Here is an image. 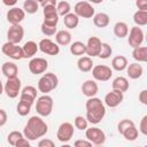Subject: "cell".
<instances>
[{
	"label": "cell",
	"instance_id": "9c48e42d",
	"mask_svg": "<svg viewBox=\"0 0 147 147\" xmlns=\"http://www.w3.org/2000/svg\"><path fill=\"white\" fill-rule=\"evenodd\" d=\"M1 52L6 56H8L13 60H22L23 59V51H22V47L18 46V44H13V42L6 41L1 47Z\"/></svg>",
	"mask_w": 147,
	"mask_h": 147
},
{
	"label": "cell",
	"instance_id": "681fc988",
	"mask_svg": "<svg viewBox=\"0 0 147 147\" xmlns=\"http://www.w3.org/2000/svg\"><path fill=\"white\" fill-rule=\"evenodd\" d=\"M139 101L142 103V105H147V90H142L140 93H139Z\"/></svg>",
	"mask_w": 147,
	"mask_h": 147
},
{
	"label": "cell",
	"instance_id": "d6a6232c",
	"mask_svg": "<svg viewBox=\"0 0 147 147\" xmlns=\"http://www.w3.org/2000/svg\"><path fill=\"white\" fill-rule=\"evenodd\" d=\"M133 22L137 26H145L147 24V10H137L133 14Z\"/></svg>",
	"mask_w": 147,
	"mask_h": 147
},
{
	"label": "cell",
	"instance_id": "8992f818",
	"mask_svg": "<svg viewBox=\"0 0 147 147\" xmlns=\"http://www.w3.org/2000/svg\"><path fill=\"white\" fill-rule=\"evenodd\" d=\"M85 136H86V139L88 141H91L93 145H96V146L103 145L105 141H106V134H105V132L101 129L96 127V126L87 127L85 130Z\"/></svg>",
	"mask_w": 147,
	"mask_h": 147
},
{
	"label": "cell",
	"instance_id": "ba28073f",
	"mask_svg": "<svg viewBox=\"0 0 147 147\" xmlns=\"http://www.w3.org/2000/svg\"><path fill=\"white\" fill-rule=\"evenodd\" d=\"M74 13L78 17L83 18H91L95 14V9L88 1H79L74 7Z\"/></svg>",
	"mask_w": 147,
	"mask_h": 147
},
{
	"label": "cell",
	"instance_id": "30bf717a",
	"mask_svg": "<svg viewBox=\"0 0 147 147\" xmlns=\"http://www.w3.org/2000/svg\"><path fill=\"white\" fill-rule=\"evenodd\" d=\"M74 132H75L74 125L69 122H63V123L60 124V126L57 129L56 138L61 142H68L74 137Z\"/></svg>",
	"mask_w": 147,
	"mask_h": 147
},
{
	"label": "cell",
	"instance_id": "277c9868",
	"mask_svg": "<svg viewBox=\"0 0 147 147\" xmlns=\"http://www.w3.org/2000/svg\"><path fill=\"white\" fill-rule=\"evenodd\" d=\"M53 105H54L53 98L49 96L48 94H42L36 101V111L39 116L47 117L53 111Z\"/></svg>",
	"mask_w": 147,
	"mask_h": 147
},
{
	"label": "cell",
	"instance_id": "9f6ffc18",
	"mask_svg": "<svg viewBox=\"0 0 147 147\" xmlns=\"http://www.w3.org/2000/svg\"><path fill=\"white\" fill-rule=\"evenodd\" d=\"M111 1H116V0H111Z\"/></svg>",
	"mask_w": 147,
	"mask_h": 147
},
{
	"label": "cell",
	"instance_id": "db71d44e",
	"mask_svg": "<svg viewBox=\"0 0 147 147\" xmlns=\"http://www.w3.org/2000/svg\"><path fill=\"white\" fill-rule=\"evenodd\" d=\"M3 93V85H2V83H0V95Z\"/></svg>",
	"mask_w": 147,
	"mask_h": 147
},
{
	"label": "cell",
	"instance_id": "6f0895ef",
	"mask_svg": "<svg viewBox=\"0 0 147 147\" xmlns=\"http://www.w3.org/2000/svg\"><path fill=\"white\" fill-rule=\"evenodd\" d=\"M0 83H1V79H0Z\"/></svg>",
	"mask_w": 147,
	"mask_h": 147
},
{
	"label": "cell",
	"instance_id": "1f68e13d",
	"mask_svg": "<svg viewBox=\"0 0 147 147\" xmlns=\"http://www.w3.org/2000/svg\"><path fill=\"white\" fill-rule=\"evenodd\" d=\"M70 53L76 56H82L86 53V45L82 41H74L70 45Z\"/></svg>",
	"mask_w": 147,
	"mask_h": 147
},
{
	"label": "cell",
	"instance_id": "83f0119b",
	"mask_svg": "<svg viewBox=\"0 0 147 147\" xmlns=\"http://www.w3.org/2000/svg\"><path fill=\"white\" fill-rule=\"evenodd\" d=\"M111 87L114 90H118V91L124 93L129 90V80L125 77H122V76L116 77L111 83Z\"/></svg>",
	"mask_w": 147,
	"mask_h": 147
},
{
	"label": "cell",
	"instance_id": "7a4b0ae2",
	"mask_svg": "<svg viewBox=\"0 0 147 147\" xmlns=\"http://www.w3.org/2000/svg\"><path fill=\"white\" fill-rule=\"evenodd\" d=\"M86 119L91 124H99L105 115H106V107L105 103L101 101V99L92 96L88 98L86 101Z\"/></svg>",
	"mask_w": 147,
	"mask_h": 147
},
{
	"label": "cell",
	"instance_id": "ffe728a7",
	"mask_svg": "<svg viewBox=\"0 0 147 147\" xmlns=\"http://www.w3.org/2000/svg\"><path fill=\"white\" fill-rule=\"evenodd\" d=\"M99 91V86L98 84L95 83V80H92V79H87L83 83L82 85V92L85 96L87 98H92V96H95V94L98 93Z\"/></svg>",
	"mask_w": 147,
	"mask_h": 147
},
{
	"label": "cell",
	"instance_id": "e575fe53",
	"mask_svg": "<svg viewBox=\"0 0 147 147\" xmlns=\"http://www.w3.org/2000/svg\"><path fill=\"white\" fill-rule=\"evenodd\" d=\"M39 9V3L36 0H25L23 2V10L28 14H36Z\"/></svg>",
	"mask_w": 147,
	"mask_h": 147
},
{
	"label": "cell",
	"instance_id": "11a10c76",
	"mask_svg": "<svg viewBox=\"0 0 147 147\" xmlns=\"http://www.w3.org/2000/svg\"><path fill=\"white\" fill-rule=\"evenodd\" d=\"M36 1H37V2H38V3H40V2H41V1H42V0H36Z\"/></svg>",
	"mask_w": 147,
	"mask_h": 147
},
{
	"label": "cell",
	"instance_id": "836d02e7",
	"mask_svg": "<svg viewBox=\"0 0 147 147\" xmlns=\"http://www.w3.org/2000/svg\"><path fill=\"white\" fill-rule=\"evenodd\" d=\"M138 134H139V132H138V129L136 127V125H131L122 132V136L127 141H134L138 138Z\"/></svg>",
	"mask_w": 147,
	"mask_h": 147
},
{
	"label": "cell",
	"instance_id": "7402d4cb",
	"mask_svg": "<svg viewBox=\"0 0 147 147\" xmlns=\"http://www.w3.org/2000/svg\"><path fill=\"white\" fill-rule=\"evenodd\" d=\"M126 72H127V76L131 79H138V78H140L142 76L144 69H142V65L139 64V62H134V63L127 64Z\"/></svg>",
	"mask_w": 147,
	"mask_h": 147
},
{
	"label": "cell",
	"instance_id": "2e32d148",
	"mask_svg": "<svg viewBox=\"0 0 147 147\" xmlns=\"http://www.w3.org/2000/svg\"><path fill=\"white\" fill-rule=\"evenodd\" d=\"M44 13V23L49 25H57L59 15L56 11V6H45L42 7Z\"/></svg>",
	"mask_w": 147,
	"mask_h": 147
},
{
	"label": "cell",
	"instance_id": "ab89813d",
	"mask_svg": "<svg viewBox=\"0 0 147 147\" xmlns=\"http://www.w3.org/2000/svg\"><path fill=\"white\" fill-rule=\"evenodd\" d=\"M23 137H24V134H23L22 132H20V131H11V132L8 134V137H7V141H8L9 145H11V146L15 147L16 142H17L21 138H23Z\"/></svg>",
	"mask_w": 147,
	"mask_h": 147
},
{
	"label": "cell",
	"instance_id": "816d5d0a",
	"mask_svg": "<svg viewBox=\"0 0 147 147\" xmlns=\"http://www.w3.org/2000/svg\"><path fill=\"white\" fill-rule=\"evenodd\" d=\"M3 5L5 6H8V7H14L16 3H17V0H2Z\"/></svg>",
	"mask_w": 147,
	"mask_h": 147
},
{
	"label": "cell",
	"instance_id": "5b68a950",
	"mask_svg": "<svg viewBox=\"0 0 147 147\" xmlns=\"http://www.w3.org/2000/svg\"><path fill=\"white\" fill-rule=\"evenodd\" d=\"M3 92L10 99H15L21 93V80L18 77L7 78V82L3 86Z\"/></svg>",
	"mask_w": 147,
	"mask_h": 147
},
{
	"label": "cell",
	"instance_id": "6da1fadb",
	"mask_svg": "<svg viewBox=\"0 0 147 147\" xmlns=\"http://www.w3.org/2000/svg\"><path fill=\"white\" fill-rule=\"evenodd\" d=\"M47 132H48V126L40 116H31L28 119V123L25 124L23 130L24 137L30 141L44 137Z\"/></svg>",
	"mask_w": 147,
	"mask_h": 147
},
{
	"label": "cell",
	"instance_id": "60d3db41",
	"mask_svg": "<svg viewBox=\"0 0 147 147\" xmlns=\"http://www.w3.org/2000/svg\"><path fill=\"white\" fill-rule=\"evenodd\" d=\"M40 30H41L44 36L51 37V36H54L56 33V25H49V24H46V23L42 22V24L40 26Z\"/></svg>",
	"mask_w": 147,
	"mask_h": 147
},
{
	"label": "cell",
	"instance_id": "9a60e30c",
	"mask_svg": "<svg viewBox=\"0 0 147 147\" xmlns=\"http://www.w3.org/2000/svg\"><path fill=\"white\" fill-rule=\"evenodd\" d=\"M124 99V95H123V92L118 91V90H114L110 91L109 93L106 94L105 96V105L109 108H115L117 106H119L122 103Z\"/></svg>",
	"mask_w": 147,
	"mask_h": 147
},
{
	"label": "cell",
	"instance_id": "e0dca14e",
	"mask_svg": "<svg viewBox=\"0 0 147 147\" xmlns=\"http://www.w3.org/2000/svg\"><path fill=\"white\" fill-rule=\"evenodd\" d=\"M86 45V53L90 57H94L98 56L101 49V40L98 37H90L87 39Z\"/></svg>",
	"mask_w": 147,
	"mask_h": 147
},
{
	"label": "cell",
	"instance_id": "44dd1931",
	"mask_svg": "<svg viewBox=\"0 0 147 147\" xmlns=\"http://www.w3.org/2000/svg\"><path fill=\"white\" fill-rule=\"evenodd\" d=\"M39 47L37 45V42L32 41V40H29L26 41L23 46H22V51H23V59H32L37 52H38Z\"/></svg>",
	"mask_w": 147,
	"mask_h": 147
},
{
	"label": "cell",
	"instance_id": "ee69618b",
	"mask_svg": "<svg viewBox=\"0 0 147 147\" xmlns=\"http://www.w3.org/2000/svg\"><path fill=\"white\" fill-rule=\"evenodd\" d=\"M55 144L51 139H41L38 142V147H54Z\"/></svg>",
	"mask_w": 147,
	"mask_h": 147
},
{
	"label": "cell",
	"instance_id": "bcb514c9",
	"mask_svg": "<svg viewBox=\"0 0 147 147\" xmlns=\"http://www.w3.org/2000/svg\"><path fill=\"white\" fill-rule=\"evenodd\" d=\"M15 147H30V140H28L25 137H23L16 142Z\"/></svg>",
	"mask_w": 147,
	"mask_h": 147
},
{
	"label": "cell",
	"instance_id": "7c38bea8",
	"mask_svg": "<svg viewBox=\"0 0 147 147\" xmlns=\"http://www.w3.org/2000/svg\"><path fill=\"white\" fill-rule=\"evenodd\" d=\"M48 68V62L44 57H32L29 62V70L33 75L44 74Z\"/></svg>",
	"mask_w": 147,
	"mask_h": 147
},
{
	"label": "cell",
	"instance_id": "b9f144b4",
	"mask_svg": "<svg viewBox=\"0 0 147 147\" xmlns=\"http://www.w3.org/2000/svg\"><path fill=\"white\" fill-rule=\"evenodd\" d=\"M131 125H134L133 121H131V119H122V121L118 123V125H117V130H118V132L122 134V132H123L125 129H127L129 126H131Z\"/></svg>",
	"mask_w": 147,
	"mask_h": 147
},
{
	"label": "cell",
	"instance_id": "52a82bcc",
	"mask_svg": "<svg viewBox=\"0 0 147 147\" xmlns=\"http://www.w3.org/2000/svg\"><path fill=\"white\" fill-rule=\"evenodd\" d=\"M92 76L98 82H107L113 76V69L105 64L93 65L92 68Z\"/></svg>",
	"mask_w": 147,
	"mask_h": 147
},
{
	"label": "cell",
	"instance_id": "d590c367",
	"mask_svg": "<svg viewBox=\"0 0 147 147\" xmlns=\"http://www.w3.org/2000/svg\"><path fill=\"white\" fill-rule=\"evenodd\" d=\"M71 10V6L68 1H60L56 3V11L59 16H64L67 14H69Z\"/></svg>",
	"mask_w": 147,
	"mask_h": 147
},
{
	"label": "cell",
	"instance_id": "ac0fdd59",
	"mask_svg": "<svg viewBox=\"0 0 147 147\" xmlns=\"http://www.w3.org/2000/svg\"><path fill=\"white\" fill-rule=\"evenodd\" d=\"M25 17V11L22 8L13 7L7 11V21L10 24H20Z\"/></svg>",
	"mask_w": 147,
	"mask_h": 147
},
{
	"label": "cell",
	"instance_id": "8d00e7d4",
	"mask_svg": "<svg viewBox=\"0 0 147 147\" xmlns=\"http://www.w3.org/2000/svg\"><path fill=\"white\" fill-rule=\"evenodd\" d=\"M31 106H32L31 103L20 100L18 103H17L16 110H17L18 115H21V116H26V115L30 114V111H31Z\"/></svg>",
	"mask_w": 147,
	"mask_h": 147
},
{
	"label": "cell",
	"instance_id": "f546056e",
	"mask_svg": "<svg viewBox=\"0 0 147 147\" xmlns=\"http://www.w3.org/2000/svg\"><path fill=\"white\" fill-rule=\"evenodd\" d=\"M127 33H129V26L125 22H117L115 25H114V34L117 37V38H125L127 37Z\"/></svg>",
	"mask_w": 147,
	"mask_h": 147
},
{
	"label": "cell",
	"instance_id": "f35d334b",
	"mask_svg": "<svg viewBox=\"0 0 147 147\" xmlns=\"http://www.w3.org/2000/svg\"><path fill=\"white\" fill-rule=\"evenodd\" d=\"M74 125L76 129L83 131V130H86L88 127V122L86 119V117H83V116H76L75 117V121H74Z\"/></svg>",
	"mask_w": 147,
	"mask_h": 147
},
{
	"label": "cell",
	"instance_id": "7dc6e473",
	"mask_svg": "<svg viewBox=\"0 0 147 147\" xmlns=\"http://www.w3.org/2000/svg\"><path fill=\"white\" fill-rule=\"evenodd\" d=\"M7 119H8V116H7L6 110L0 109V127L3 126V125L7 123Z\"/></svg>",
	"mask_w": 147,
	"mask_h": 147
},
{
	"label": "cell",
	"instance_id": "603a6c76",
	"mask_svg": "<svg viewBox=\"0 0 147 147\" xmlns=\"http://www.w3.org/2000/svg\"><path fill=\"white\" fill-rule=\"evenodd\" d=\"M56 44L60 46H68L71 42V33L67 30H60L55 33Z\"/></svg>",
	"mask_w": 147,
	"mask_h": 147
},
{
	"label": "cell",
	"instance_id": "d6986e66",
	"mask_svg": "<svg viewBox=\"0 0 147 147\" xmlns=\"http://www.w3.org/2000/svg\"><path fill=\"white\" fill-rule=\"evenodd\" d=\"M36 98H37V88L34 86L28 85V86H25V87H23L21 90L20 100L25 101V102H29V103L32 105L36 101Z\"/></svg>",
	"mask_w": 147,
	"mask_h": 147
},
{
	"label": "cell",
	"instance_id": "f907efd6",
	"mask_svg": "<svg viewBox=\"0 0 147 147\" xmlns=\"http://www.w3.org/2000/svg\"><path fill=\"white\" fill-rule=\"evenodd\" d=\"M57 1L56 0H42L40 2L41 7H45V6H56Z\"/></svg>",
	"mask_w": 147,
	"mask_h": 147
},
{
	"label": "cell",
	"instance_id": "3957f363",
	"mask_svg": "<svg viewBox=\"0 0 147 147\" xmlns=\"http://www.w3.org/2000/svg\"><path fill=\"white\" fill-rule=\"evenodd\" d=\"M59 85V78L53 72L44 74L38 80V90L42 94H48L51 91L55 90Z\"/></svg>",
	"mask_w": 147,
	"mask_h": 147
},
{
	"label": "cell",
	"instance_id": "f5cc1de1",
	"mask_svg": "<svg viewBox=\"0 0 147 147\" xmlns=\"http://www.w3.org/2000/svg\"><path fill=\"white\" fill-rule=\"evenodd\" d=\"M90 3H95V5H98V3H101L103 0H87Z\"/></svg>",
	"mask_w": 147,
	"mask_h": 147
},
{
	"label": "cell",
	"instance_id": "4fadbf2b",
	"mask_svg": "<svg viewBox=\"0 0 147 147\" xmlns=\"http://www.w3.org/2000/svg\"><path fill=\"white\" fill-rule=\"evenodd\" d=\"M129 37H127V41H129V45L134 48V47H138V46H141L142 41H144V31L141 30V28L139 26H133L131 28V30L129 31Z\"/></svg>",
	"mask_w": 147,
	"mask_h": 147
},
{
	"label": "cell",
	"instance_id": "d4e9b609",
	"mask_svg": "<svg viewBox=\"0 0 147 147\" xmlns=\"http://www.w3.org/2000/svg\"><path fill=\"white\" fill-rule=\"evenodd\" d=\"M93 60L90 56H80L77 61V67L82 72H88L93 68Z\"/></svg>",
	"mask_w": 147,
	"mask_h": 147
},
{
	"label": "cell",
	"instance_id": "cb8c5ba5",
	"mask_svg": "<svg viewBox=\"0 0 147 147\" xmlns=\"http://www.w3.org/2000/svg\"><path fill=\"white\" fill-rule=\"evenodd\" d=\"M1 72L7 77V78H11V77H17L18 74V68L14 62H5L1 67Z\"/></svg>",
	"mask_w": 147,
	"mask_h": 147
},
{
	"label": "cell",
	"instance_id": "f1b7e54d",
	"mask_svg": "<svg viewBox=\"0 0 147 147\" xmlns=\"http://www.w3.org/2000/svg\"><path fill=\"white\" fill-rule=\"evenodd\" d=\"M132 57L138 62H146L147 61V47L146 46L134 47L132 51Z\"/></svg>",
	"mask_w": 147,
	"mask_h": 147
},
{
	"label": "cell",
	"instance_id": "c3c4849f",
	"mask_svg": "<svg viewBox=\"0 0 147 147\" xmlns=\"http://www.w3.org/2000/svg\"><path fill=\"white\" fill-rule=\"evenodd\" d=\"M136 6L139 10H147V0H136Z\"/></svg>",
	"mask_w": 147,
	"mask_h": 147
},
{
	"label": "cell",
	"instance_id": "8fae6325",
	"mask_svg": "<svg viewBox=\"0 0 147 147\" xmlns=\"http://www.w3.org/2000/svg\"><path fill=\"white\" fill-rule=\"evenodd\" d=\"M24 37V29L21 24H11L7 31V41L20 44Z\"/></svg>",
	"mask_w": 147,
	"mask_h": 147
},
{
	"label": "cell",
	"instance_id": "7bdbcfd3",
	"mask_svg": "<svg viewBox=\"0 0 147 147\" xmlns=\"http://www.w3.org/2000/svg\"><path fill=\"white\" fill-rule=\"evenodd\" d=\"M139 129H140V132H141L144 136H146V134H147V116H146V115L141 118Z\"/></svg>",
	"mask_w": 147,
	"mask_h": 147
},
{
	"label": "cell",
	"instance_id": "4dcf8cb0",
	"mask_svg": "<svg viewBox=\"0 0 147 147\" xmlns=\"http://www.w3.org/2000/svg\"><path fill=\"white\" fill-rule=\"evenodd\" d=\"M63 23L68 29H75L79 24V17L75 13H69L63 16Z\"/></svg>",
	"mask_w": 147,
	"mask_h": 147
},
{
	"label": "cell",
	"instance_id": "4316f807",
	"mask_svg": "<svg viewBox=\"0 0 147 147\" xmlns=\"http://www.w3.org/2000/svg\"><path fill=\"white\" fill-rule=\"evenodd\" d=\"M127 67V59L123 55L115 56L111 61V68L116 71H123Z\"/></svg>",
	"mask_w": 147,
	"mask_h": 147
},
{
	"label": "cell",
	"instance_id": "5bb4252c",
	"mask_svg": "<svg viewBox=\"0 0 147 147\" xmlns=\"http://www.w3.org/2000/svg\"><path fill=\"white\" fill-rule=\"evenodd\" d=\"M38 47L42 53H45L47 55L54 56V55H57L60 53V46L56 42H54L53 40L48 39V38L41 39L38 44Z\"/></svg>",
	"mask_w": 147,
	"mask_h": 147
},
{
	"label": "cell",
	"instance_id": "484cf974",
	"mask_svg": "<svg viewBox=\"0 0 147 147\" xmlns=\"http://www.w3.org/2000/svg\"><path fill=\"white\" fill-rule=\"evenodd\" d=\"M109 22H110L109 15L106 13H98L94 14L93 16V24L96 28H106L109 25Z\"/></svg>",
	"mask_w": 147,
	"mask_h": 147
},
{
	"label": "cell",
	"instance_id": "f6af8a7d",
	"mask_svg": "<svg viewBox=\"0 0 147 147\" xmlns=\"http://www.w3.org/2000/svg\"><path fill=\"white\" fill-rule=\"evenodd\" d=\"M74 145H75L76 147H90V146H92V142L88 141L87 139H86V140L79 139V140H76V141L74 142Z\"/></svg>",
	"mask_w": 147,
	"mask_h": 147
},
{
	"label": "cell",
	"instance_id": "74e56055",
	"mask_svg": "<svg viewBox=\"0 0 147 147\" xmlns=\"http://www.w3.org/2000/svg\"><path fill=\"white\" fill-rule=\"evenodd\" d=\"M113 54V48L107 42H101V49H100V53H99V57L102 59V60H106L108 57H110V55Z\"/></svg>",
	"mask_w": 147,
	"mask_h": 147
}]
</instances>
